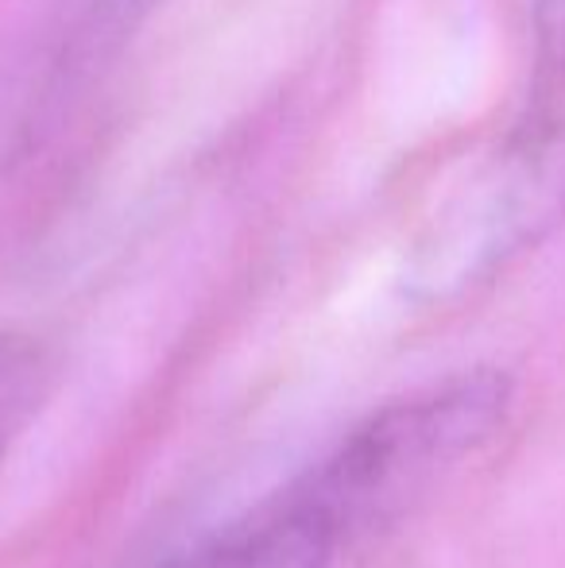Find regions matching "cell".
<instances>
[{
  "label": "cell",
  "instance_id": "1",
  "mask_svg": "<svg viewBox=\"0 0 565 568\" xmlns=\"http://www.w3.org/2000/svg\"><path fill=\"white\" fill-rule=\"evenodd\" d=\"M512 410L515 379L488 364L403 390L155 568H361L496 442Z\"/></svg>",
  "mask_w": 565,
  "mask_h": 568
},
{
  "label": "cell",
  "instance_id": "2",
  "mask_svg": "<svg viewBox=\"0 0 565 568\" xmlns=\"http://www.w3.org/2000/svg\"><path fill=\"white\" fill-rule=\"evenodd\" d=\"M507 128L565 163V0H531V78Z\"/></svg>",
  "mask_w": 565,
  "mask_h": 568
},
{
  "label": "cell",
  "instance_id": "3",
  "mask_svg": "<svg viewBox=\"0 0 565 568\" xmlns=\"http://www.w3.org/2000/svg\"><path fill=\"white\" fill-rule=\"evenodd\" d=\"M59 383V352L31 329H0V471L43 418Z\"/></svg>",
  "mask_w": 565,
  "mask_h": 568
},
{
  "label": "cell",
  "instance_id": "4",
  "mask_svg": "<svg viewBox=\"0 0 565 568\" xmlns=\"http://www.w3.org/2000/svg\"><path fill=\"white\" fill-rule=\"evenodd\" d=\"M143 4H151V0H101V20H105V23L132 20Z\"/></svg>",
  "mask_w": 565,
  "mask_h": 568
}]
</instances>
